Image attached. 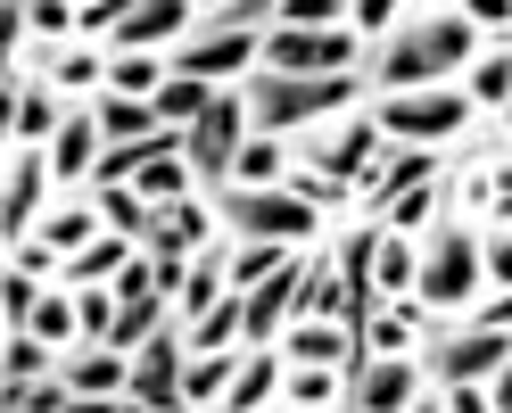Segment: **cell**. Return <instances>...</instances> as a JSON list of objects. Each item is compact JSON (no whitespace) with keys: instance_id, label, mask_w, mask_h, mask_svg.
Segmentation results:
<instances>
[{"instance_id":"6da1fadb","label":"cell","mask_w":512,"mask_h":413,"mask_svg":"<svg viewBox=\"0 0 512 413\" xmlns=\"http://www.w3.org/2000/svg\"><path fill=\"white\" fill-rule=\"evenodd\" d=\"M471 58H479V25L463 9H430V17H413V25H397V34L380 42L372 83H380V100H389V91H430L438 75L471 67Z\"/></svg>"},{"instance_id":"7a4b0ae2","label":"cell","mask_w":512,"mask_h":413,"mask_svg":"<svg viewBox=\"0 0 512 413\" xmlns=\"http://www.w3.org/2000/svg\"><path fill=\"white\" fill-rule=\"evenodd\" d=\"M372 75H248V116H256V133H290V124H314V116H331L347 108L364 91Z\"/></svg>"},{"instance_id":"3957f363","label":"cell","mask_w":512,"mask_h":413,"mask_svg":"<svg viewBox=\"0 0 512 413\" xmlns=\"http://www.w3.org/2000/svg\"><path fill=\"white\" fill-rule=\"evenodd\" d=\"M240 124H256L248 116V91H215L207 116L182 124V157H190V174H199L207 190H232V166H240V149H248Z\"/></svg>"},{"instance_id":"277c9868","label":"cell","mask_w":512,"mask_h":413,"mask_svg":"<svg viewBox=\"0 0 512 413\" xmlns=\"http://www.w3.org/2000/svg\"><path fill=\"white\" fill-rule=\"evenodd\" d=\"M479 281H488V257H479V240H471L463 224H446V232L430 240V257H422V281H413V298L438 306V314H455V306L479 298Z\"/></svg>"},{"instance_id":"5b68a950","label":"cell","mask_w":512,"mask_h":413,"mask_svg":"<svg viewBox=\"0 0 512 413\" xmlns=\"http://www.w3.org/2000/svg\"><path fill=\"white\" fill-rule=\"evenodd\" d=\"M223 224H232L240 240H290L298 248V240H314V199L273 190V182L265 190H240L232 182V190H223Z\"/></svg>"},{"instance_id":"8992f818","label":"cell","mask_w":512,"mask_h":413,"mask_svg":"<svg viewBox=\"0 0 512 413\" xmlns=\"http://www.w3.org/2000/svg\"><path fill=\"white\" fill-rule=\"evenodd\" d=\"M265 67L273 75H347L356 67V34L347 25H273Z\"/></svg>"},{"instance_id":"52a82bcc","label":"cell","mask_w":512,"mask_h":413,"mask_svg":"<svg viewBox=\"0 0 512 413\" xmlns=\"http://www.w3.org/2000/svg\"><path fill=\"white\" fill-rule=\"evenodd\" d=\"M512 364V331H488V323H463V331H438L430 339V380L455 389V380H496Z\"/></svg>"},{"instance_id":"ba28073f","label":"cell","mask_w":512,"mask_h":413,"mask_svg":"<svg viewBox=\"0 0 512 413\" xmlns=\"http://www.w3.org/2000/svg\"><path fill=\"white\" fill-rule=\"evenodd\" d=\"M463 116H471V91H389L380 100V133L389 141H446V133H463Z\"/></svg>"},{"instance_id":"9c48e42d","label":"cell","mask_w":512,"mask_h":413,"mask_svg":"<svg viewBox=\"0 0 512 413\" xmlns=\"http://www.w3.org/2000/svg\"><path fill=\"white\" fill-rule=\"evenodd\" d=\"M380 149H389L380 116H356V124H339V133H306V166L331 174V182H356V174H372Z\"/></svg>"},{"instance_id":"30bf717a","label":"cell","mask_w":512,"mask_h":413,"mask_svg":"<svg viewBox=\"0 0 512 413\" xmlns=\"http://www.w3.org/2000/svg\"><path fill=\"white\" fill-rule=\"evenodd\" d=\"M413 397H422V372H413L405 356H372L356 380H347V413H405Z\"/></svg>"},{"instance_id":"8fae6325","label":"cell","mask_w":512,"mask_h":413,"mask_svg":"<svg viewBox=\"0 0 512 413\" xmlns=\"http://www.w3.org/2000/svg\"><path fill=\"white\" fill-rule=\"evenodd\" d=\"M42 174H50V149H17V157H9V190H0V232H9V248H17L25 232H34Z\"/></svg>"},{"instance_id":"7c38bea8","label":"cell","mask_w":512,"mask_h":413,"mask_svg":"<svg viewBox=\"0 0 512 413\" xmlns=\"http://www.w3.org/2000/svg\"><path fill=\"white\" fill-rule=\"evenodd\" d=\"M199 0H133L124 9V25L108 34V50H157V42H182V25Z\"/></svg>"},{"instance_id":"4fadbf2b","label":"cell","mask_w":512,"mask_h":413,"mask_svg":"<svg viewBox=\"0 0 512 413\" xmlns=\"http://www.w3.org/2000/svg\"><path fill=\"white\" fill-rule=\"evenodd\" d=\"M67 380L75 397H133V364H124V347H108V339H91V347H75L67 356Z\"/></svg>"},{"instance_id":"5bb4252c","label":"cell","mask_w":512,"mask_h":413,"mask_svg":"<svg viewBox=\"0 0 512 413\" xmlns=\"http://www.w3.org/2000/svg\"><path fill=\"white\" fill-rule=\"evenodd\" d=\"M256 50H265L256 34H199V42H174V75H207L215 83V75H240Z\"/></svg>"},{"instance_id":"9a60e30c","label":"cell","mask_w":512,"mask_h":413,"mask_svg":"<svg viewBox=\"0 0 512 413\" xmlns=\"http://www.w3.org/2000/svg\"><path fill=\"white\" fill-rule=\"evenodd\" d=\"M281 356L290 364H347L356 356V331L347 323H290L281 331Z\"/></svg>"},{"instance_id":"2e32d148","label":"cell","mask_w":512,"mask_h":413,"mask_svg":"<svg viewBox=\"0 0 512 413\" xmlns=\"http://www.w3.org/2000/svg\"><path fill=\"white\" fill-rule=\"evenodd\" d=\"M100 116H67V124H58V141H50V174L58 182H75V174H91V166H100Z\"/></svg>"},{"instance_id":"e0dca14e","label":"cell","mask_w":512,"mask_h":413,"mask_svg":"<svg viewBox=\"0 0 512 413\" xmlns=\"http://www.w3.org/2000/svg\"><path fill=\"white\" fill-rule=\"evenodd\" d=\"M91 207H100V215H108V232H124V240H149V232H157V215H166V207H149L133 182H100V190H91Z\"/></svg>"},{"instance_id":"ac0fdd59","label":"cell","mask_w":512,"mask_h":413,"mask_svg":"<svg viewBox=\"0 0 512 413\" xmlns=\"http://www.w3.org/2000/svg\"><path fill=\"white\" fill-rule=\"evenodd\" d=\"M240 380V347H207V356H190L182 372V405H223Z\"/></svg>"},{"instance_id":"d6986e66","label":"cell","mask_w":512,"mask_h":413,"mask_svg":"<svg viewBox=\"0 0 512 413\" xmlns=\"http://www.w3.org/2000/svg\"><path fill=\"white\" fill-rule=\"evenodd\" d=\"M133 257H141V248L124 240V232H100L91 248H75V257H67V281H75V290H91V281H116Z\"/></svg>"},{"instance_id":"ffe728a7","label":"cell","mask_w":512,"mask_h":413,"mask_svg":"<svg viewBox=\"0 0 512 413\" xmlns=\"http://www.w3.org/2000/svg\"><path fill=\"white\" fill-rule=\"evenodd\" d=\"M281 380H290V356H248L240 380H232V397H223V413H256V405H273V397H281Z\"/></svg>"},{"instance_id":"44dd1931","label":"cell","mask_w":512,"mask_h":413,"mask_svg":"<svg viewBox=\"0 0 512 413\" xmlns=\"http://www.w3.org/2000/svg\"><path fill=\"white\" fill-rule=\"evenodd\" d=\"M58 124H67V116H58V100L25 83L17 108H9V141H17V149H42V141H58Z\"/></svg>"},{"instance_id":"7402d4cb","label":"cell","mask_w":512,"mask_h":413,"mask_svg":"<svg viewBox=\"0 0 512 413\" xmlns=\"http://www.w3.org/2000/svg\"><path fill=\"white\" fill-rule=\"evenodd\" d=\"M91 116H100V133H108V141H149L157 124H166V116H157V100H133V91H108Z\"/></svg>"},{"instance_id":"603a6c76","label":"cell","mask_w":512,"mask_h":413,"mask_svg":"<svg viewBox=\"0 0 512 413\" xmlns=\"http://www.w3.org/2000/svg\"><path fill=\"white\" fill-rule=\"evenodd\" d=\"M463 75H471V100H479V108H512V42L479 50Z\"/></svg>"},{"instance_id":"cb8c5ba5","label":"cell","mask_w":512,"mask_h":413,"mask_svg":"<svg viewBox=\"0 0 512 413\" xmlns=\"http://www.w3.org/2000/svg\"><path fill=\"white\" fill-rule=\"evenodd\" d=\"M100 224H108L100 207H50V215H42V240L58 248V257H75V248L100 240Z\"/></svg>"},{"instance_id":"d4e9b609","label":"cell","mask_w":512,"mask_h":413,"mask_svg":"<svg viewBox=\"0 0 512 413\" xmlns=\"http://www.w3.org/2000/svg\"><path fill=\"white\" fill-rule=\"evenodd\" d=\"M166 75H174V67H157L149 50H116V58H108V91H133V100H157Z\"/></svg>"},{"instance_id":"484cf974","label":"cell","mask_w":512,"mask_h":413,"mask_svg":"<svg viewBox=\"0 0 512 413\" xmlns=\"http://www.w3.org/2000/svg\"><path fill=\"white\" fill-rule=\"evenodd\" d=\"M372 273H380V290H413V281H422V257H413V240L405 232H380V248H372Z\"/></svg>"},{"instance_id":"4316f807","label":"cell","mask_w":512,"mask_h":413,"mask_svg":"<svg viewBox=\"0 0 512 413\" xmlns=\"http://www.w3.org/2000/svg\"><path fill=\"white\" fill-rule=\"evenodd\" d=\"M207 100H215L207 75H166V91H157V116H166V124H199Z\"/></svg>"},{"instance_id":"83f0119b","label":"cell","mask_w":512,"mask_h":413,"mask_svg":"<svg viewBox=\"0 0 512 413\" xmlns=\"http://www.w3.org/2000/svg\"><path fill=\"white\" fill-rule=\"evenodd\" d=\"M430 182V149H413V157H389V166L372 174V207H389V199H405V190H422Z\"/></svg>"},{"instance_id":"f1b7e54d","label":"cell","mask_w":512,"mask_h":413,"mask_svg":"<svg viewBox=\"0 0 512 413\" xmlns=\"http://www.w3.org/2000/svg\"><path fill=\"white\" fill-rule=\"evenodd\" d=\"M133 190H141L149 207H157V199H182V190H190V157L174 149V157H157V166H141V174H133Z\"/></svg>"},{"instance_id":"f546056e","label":"cell","mask_w":512,"mask_h":413,"mask_svg":"<svg viewBox=\"0 0 512 413\" xmlns=\"http://www.w3.org/2000/svg\"><path fill=\"white\" fill-rule=\"evenodd\" d=\"M42 364H50V339L42 331H9V389H34Z\"/></svg>"},{"instance_id":"4dcf8cb0","label":"cell","mask_w":512,"mask_h":413,"mask_svg":"<svg viewBox=\"0 0 512 413\" xmlns=\"http://www.w3.org/2000/svg\"><path fill=\"white\" fill-rule=\"evenodd\" d=\"M75 314H83V339H108L116 314H124V298L108 290V281H91V290H75Z\"/></svg>"},{"instance_id":"1f68e13d","label":"cell","mask_w":512,"mask_h":413,"mask_svg":"<svg viewBox=\"0 0 512 413\" xmlns=\"http://www.w3.org/2000/svg\"><path fill=\"white\" fill-rule=\"evenodd\" d=\"M34 306H42V281L9 265V281H0V314H9V331H34Z\"/></svg>"},{"instance_id":"d6a6232c","label":"cell","mask_w":512,"mask_h":413,"mask_svg":"<svg viewBox=\"0 0 512 413\" xmlns=\"http://www.w3.org/2000/svg\"><path fill=\"white\" fill-rule=\"evenodd\" d=\"M331 364H290V380H281V405H331Z\"/></svg>"},{"instance_id":"836d02e7","label":"cell","mask_w":512,"mask_h":413,"mask_svg":"<svg viewBox=\"0 0 512 413\" xmlns=\"http://www.w3.org/2000/svg\"><path fill=\"white\" fill-rule=\"evenodd\" d=\"M34 331H42L50 347H67V339H83V314H75V298H42V306H34Z\"/></svg>"},{"instance_id":"e575fe53","label":"cell","mask_w":512,"mask_h":413,"mask_svg":"<svg viewBox=\"0 0 512 413\" xmlns=\"http://www.w3.org/2000/svg\"><path fill=\"white\" fill-rule=\"evenodd\" d=\"M273 174H281V141H248L240 166H232V182H248V190H265Z\"/></svg>"},{"instance_id":"d590c367","label":"cell","mask_w":512,"mask_h":413,"mask_svg":"<svg viewBox=\"0 0 512 413\" xmlns=\"http://www.w3.org/2000/svg\"><path fill=\"white\" fill-rule=\"evenodd\" d=\"M430 215H438V190L422 182V190H405V199H389V232H422Z\"/></svg>"},{"instance_id":"8d00e7d4","label":"cell","mask_w":512,"mask_h":413,"mask_svg":"<svg viewBox=\"0 0 512 413\" xmlns=\"http://www.w3.org/2000/svg\"><path fill=\"white\" fill-rule=\"evenodd\" d=\"M347 0H281V25H339Z\"/></svg>"},{"instance_id":"74e56055","label":"cell","mask_w":512,"mask_h":413,"mask_svg":"<svg viewBox=\"0 0 512 413\" xmlns=\"http://www.w3.org/2000/svg\"><path fill=\"white\" fill-rule=\"evenodd\" d=\"M463 17L479 34H512V0H463Z\"/></svg>"},{"instance_id":"f35d334b","label":"cell","mask_w":512,"mask_h":413,"mask_svg":"<svg viewBox=\"0 0 512 413\" xmlns=\"http://www.w3.org/2000/svg\"><path fill=\"white\" fill-rule=\"evenodd\" d=\"M9 265L42 281V273H58V248H50V240H42V248H34V240H17V248H9Z\"/></svg>"},{"instance_id":"ab89813d","label":"cell","mask_w":512,"mask_h":413,"mask_svg":"<svg viewBox=\"0 0 512 413\" xmlns=\"http://www.w3.org/2000/svg\"><path fill=\"white\" fill-rule=\"evenodd\" d=\"M397 9H405V0H356V25H364V34H389Z\"/></svg>"},{"instance_id":"60d3db41","label":"cell","mask_w":512,"mask_h":413,"mask_svg":"<svg viewBox=\"0 0 512 413\" xmlns=\"http://www.w3.org/2000/svg\"><path fill=\"white\" fill-rule=\"evenodd\" d=\"M479 257H488V281H504V290H512V232H496Z\"/></svg>"},{"instance_id":"b9f144b4","label":"cell","mask_w":512,"mask_h":413,"mask_svg":"<svg viewBox=\"0 0 512 413\" xmlns=\"http://www.w3.org/2000/svg\"><path fill=\"white\" fill-rule=\"evenodd\" d=\"M58 413H141V405H133V397H67Z\"/></svg>"},{"instance_id":"7bdbcfd3","label":"cell","mask_w":512,"mask_h":413,"mask_svg":"<svg viewBox=\"0 0 512 413\" xmlns=\"http://www.w3.org/2000/svg\"><path fill=\"white\" fill-rule=\"evenodd\" d=\"M91 75H100V58H58L50 67V83H91Z\"/></svg>"},{"instance_id":"ee69618b","label":"cell","mask_w":512,"mask_h":413,"mask_svg":"<svg viewBox=\"0 0 512 413\" xmlns=\"http://www.w3.org/2000/svg\"><path fill=\"white\" fill-rule=\"evenodd\" d=\"M488 397H496V413H512V364L496 372V389H488Z\"/></svg>"},{"instance_id":"f6af8a7d","label":"cell","mask_w":512,"mask_h":413,"mask_svg":"<svg viewBox=\"0 0 512 413\" xmlns=\"http://www.w3.org/2000/svg\"><path fill=\"white\" fill-rule=\"evenodd\" d=\"M496 224H512V182H496Z\"/></svg>"},{"instance_id":"bcb514c9","label":"cell","mask_w":512,"mask_h":413,"mask_svg":"<svg viewBox=\"0 0 512 413\" xmlns=\"http://www.w3.org/2000/svg\"><path fill=\"white\" fill-rule=\"evenodd\" d=\"M405 413H446V397H413V405H405Z\"/></svg>"},{"instance_id":"7dc6e473","label":"cell","mask_w":512,"mask_h":413,"mask_svg":"<svg viewBox=\"0 0 512 413\" xmlns=\"http://www.w3.org/2000/svg\"><path fill=\"white\" fill-rule=\"evenodd\" d=\"M413 9H446V0H413Z\"/></svg>"},{"instance_id":"c3c4849f","label":"cell","mask_w":512,"mask_h":413,"mask_svg":"<svg viewBox=\"0 0 512 413\" xmlns=\"http://www.w3.org/2000/svg\"><path fill=\"white\" fill-rule=\"evenodd\" d=\"M290 413H323V405H290Z\"/></svg>"},{"instance_id":"681fc988","label":"cell","mask_w":512,"mask_h":413,"mask_svg":"<svg viewBox=\"0 0 512 413\" xmlns=\"http://www.w3.org/2000/svg\"><path fill=\"white\" fill-rule=\"evenodd\" d=\"M199 9H215V0H199Z\"/></svg>"},{"instance_id":"f907efd6","label":"cell","mask_w":512,"mask_h":413,"mask_svg":"<svg viewBox=\"0 0 512 413\" xmlns=\"http://www.w3.org/2000/svg\"><path fill=\"white\" fill-rule=\"evenodd\" d=\"M347 9H356V0H347Z\"/></svg>"}]
</instances>
